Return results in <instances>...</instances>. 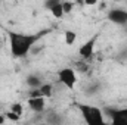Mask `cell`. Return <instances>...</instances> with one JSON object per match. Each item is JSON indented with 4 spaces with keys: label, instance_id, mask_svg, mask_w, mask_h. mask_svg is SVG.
Here are the masks:
<instances>
[{
    "label": "cell",
    "instance_id": "cell-1",
    "mask_svg": "<svg viewBox=\"0 0 127 125\" xmlns=\"http://www.w3.org/2000/svg\"><path fill=\"white\" fill-rule=\"evenodd\" d=\"M49 30L38 32V34H21V32L9 31V44H10V53L13 58H24L31 47L37 43V40H40L43 35H46Z\"/></svg>",
    "mask_w": 127,
    "mask_h": 125
},
{
    "label": "cell",
    "instance_id": "cell-16",
    "mask_svg": "<svg viewBox=\"0 0 127 125\" xmlns=\"http://www.w3.org/2000/svg\"><path fill=\"white\" fill-rule=\"evenodd\" d=\"M97 3V0H84V4H87V6H93Z\"/></svg>",
    "mask_w": 127,
    "mask_h": 125
},
{
    "label": "cell",
    "instance_id": "cell-2",
    "mask_svg": "<svg viewBox=\"0 0 127 125\" xmlns=\"http://www.w3.org/2000/svg\"><path fill=\"white\" fill-rule=\"evenodd\" d=\"M77 107L80 109L84 121L90 125H100L103 124V112L95 107V106H89V104H77Z\"/></svg>",
    "mask_w": 127,
    "mask_h": 125
},
{
    "label": "cell",
    "instance_id": "cell-17",
    "mask_svg": "<svg viewBox=\"0 0 127 125\" xmlns=\"http://www.w3.org/2000/svg\"><path fill=\"white\" fill-rule=\"evenodd\" d=\"M49 121H52V122H59V119H56V118H55V116H52V115L49 116Z\"/></svg>",
    "mask_w": 127,
    "mask_h": 125
},
{
    "label": "cell",
    "instance_id": "cell-12",
    "mask_svg": "<svg viewBox=\"0 0 127 125\" xmlns=\"http://www.w3.org/2000/svg\"><path fill=\"white\" fill-rule=\"evenodd\" d=\"M10 110L15 112V113H18V115H22V104L21 103H13L12 107H10Z\"/></svg>",
    "mask_w": 127,
    "mask_h": 125
},
{
    "label": "cell",
    "instance_id": "cell-18",
    "mask_svg": "<svg viewBox=\"0 0 127 125\" xmlns=\"http://www.w3.org/2000/svg\"><path fill=\"white\" fill-rule=\"evenodd\" d=\"M3 122H4V118H3V116L0 115V124H3Z\"/></svg>",
    "mask_w": 127,
    "mask_h": 125
},
{
    "label": "cell",
    "instance_id": "cell-4",
    "mask_svg": "<svg viewBox=\"0 0 127 125\" xmlns=\"http://www.w3.org/2000/svg\"><path fill=\"white\" fill-rule=\"evenodd\" d=\"M114 125H127V107L126 109H105Z\"/></svg>",
    "mask_w": 127,
    "mask_h": 125
},
{
    "label": "cell",
    "instance_id": "cell-13",
    "mask_svg": "<svg viewBox=\"0 0 127 125\" xmlns=\"http://www.w3.org/2000/svg\"><path fill=\"white\" fill-rule=\"evenodd\" d=\"M62 7H64V13H69L74 6H72L71 1H62Z\"/></svg>",
    "mask_w": 127,
    "mask_h": 125
},
{
    "label": "cell",
    "instance_id": "cell-15",
    "mask_svg": "<svg viewBox=\"0 0 127 125\" xmlns=\"http://www.w3.org/2000/svg\"><path fill=\"white\" fill-rule=\"evenodd\" d=\"M6 116H7L10 121H19V116H21V115H18V113H15V112H12V110H10V112H7V113H6Z\"/></svg>",
    "mask_w": 127,
    "mask_h": 125
},
{
    "label": "cell",
    "instance_id": "cell-7",
    "mask_svg": "<svg viewBox=\"0 0 127 125\" xmlns=\"http://www.w3.org/2000/svg\"><path fill=\"white\" fill-rule=\"evenodd\" d=\"M28 104L34 112H43L44 110V97L43 96H34V97H30L28 99Z\"/></svg>",
    "mask_w": 127,
    "mask_h": 125
},
{
    "label": "cell",
    "instance_id": "cell-10",
    "mask_svg": "<svg viewBox=\"0 0 127 125\" xmlns=\"http://www.w3.org/2000/svg\"><path fill=\"white\" fill-rule=\"evenodd\" d=\"M38 88H40V93H41L43 97H50L52 96V85L50 84H43Z\"/></svg>",
    "mask_w": 127,
    "mask_h": 125
},
{
    "label": "cell",
    "instance_id": "cell-5",
    "mask_svg": "<svg viewBox=\"0 0 127 125\" xmlns=\"http://www.w3.org/2000/svg\"><path fill=\"white\" fill-rule=\"evenodd\" d=\"M97 38H99V34H95L89 41H86V43L78 49V55H80L83 59H90V58L93 56V53H95V44H96V41H97Z\"/></svg>",
    "mask_w": 127,
    "mask_h": 125
},
{
    "label": "cell",
    "instance_id": "cell-9",
    "mask_svg": "<svg viewBox=\"0 0 127 125\" xmlns=\"http://www.w3.org/2000/svg\"><path fill=\"white\" fill-rule=\"evenodd\" d=\"M75 38H77V34L74 31H71V30L65 31V43H66L68 46H71V44L75 41Z\"/></svg>",
    "mask_w": 127,
    "mask_h": 125
},
{
    "label": "cell",
    "instance_id": "cell-3",
    "mask_svg": "<svg viewBox=\"0 0 127 125\" xmlns=\"http://www.w3.org/2000/svg\"><path fill=\"white\" fill-rule=\"evenodd\" d=\"M58 78H59V81L62 83L64 85L68 87L69 90H72L74 85H75V83H77L75 72H74V69H71V68H64V69H61L59 74H58Z\"/></svg>",
    "mask_w": 127,
    "mask_h": 125
},
{
    "label": "cell",
    "instance_id": "cell-14",
    "mask_svg": "<svg viewBox=\"0 0 127 125\" xmlns=\"http://www.w3.org/2000/svg\"><path fill=\"white\" fill-rule=\"evenodd\" d=\"M58 3H62V0H46V1H44V6H46L47 9H50V7H53L55 4H58Z\"/></svg>",
    "mask_w": 127,
    "mask_h": 125
},
{
    "label": "cell",
    "instance_id": "cell-8",
    "mask_svg": "<svg viewBox=\"0 0 127 125\" xmlns=\"http://www.w3.org/2000/svg\"><path fill=\"white\" fill-rule=\"evenodd\" d=\"M50 12H52V15L55 16V18H61L64 15V7H62V3H58V4H55L53 7H50L49 9Z\"/></svg>",
    "mask_w": 127,
    "mask_h": 125
},
{
    "label": "cell",
    "instance_id": "cell-6",
    "mask_svg": "<svg viewBox=\"0 0 127 125\" xmlns=\"http://www.w3.org/2000/svg\"><path fill=\"white\" fill-rule=\"evenodd\" d=\"M108 19L114 24H120V25H124L127 24V10L123 9H112L109 13H108Z\"/></svg>",
    "mask_w": 127,
    "mask_h": 125
},
{
    "label": "cell",
    "instance_id": "cell-11",
    "mask_svg": "<svg viewBox=\"0 0 127 125\" xmlns=\"http://www.w3.org/2000/svg\"><path fill=\"white\" fill-rule=\"evenodd\" d=\"M27 84L30 85V87H32V88H38L40 85H41V83H40V78H37V77H28L27 78Z\"/></svg>",
    "mask_w": 127,
    "mask_h": 125
}]
</instances>
